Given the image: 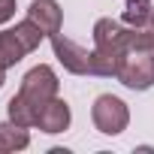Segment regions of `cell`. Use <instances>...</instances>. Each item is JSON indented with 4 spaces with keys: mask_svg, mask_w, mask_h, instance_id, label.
Returning a JSON list of instances; mask_svg holds the SVG:
<instances>
[{
    "mask_svg": "<svg viewBox=\"0 0 154 154\" xmlns=\"http://www.w3.org/2000/svg\"><path fill=\"white\" fill-rule=\"evenodd\" d=\"M57 85H60V82H57V75H54L51 66H45V63L33 66L24 79H21L18 94L9 100V121H15V124H21V127H33L39 109H42L48 100L57 97Z\"/></svg>",
    "mask_w": 154,
    "mask_h": 154,
    "instance_id": "cell-1",
    "label": "cell"
},
{
    "mask_svg": "<svg viewBox=\"0 0 154 154\" xmlns=\"http://www.w3.org/2000/svg\"><path fill=\"white\" fill-rule=\"evenodd\" d=\"M42 36L45 33H42V27L33 18H24V21H18L9 30H0V63H3L6 69L15 66L21 57H27L30 51L39 48Z\"/></svg>",
    "mask_w": 154,
    "mask_h": 154,
    "instance_id": "cell-2",
    "label": "cell"
},
{
    "mask_svg": "<svg viewBox=\"0 0 154 154\" xmlns=\"http://www.w3.org/2000/svg\"><path fill=\"white\" fill-rule=\"evenodd\" d=\"M115 79L130 91H148L154 85V51H130L121 60Z\"/></svg>",
    "mask_w": 154,
    "mask_h": 154,
    "instance_id": "cell-3",
    "label": "cell"
},
{
    "mask_svg": "<svg viewBox=\"0 0 154 154\" xmlns=\"http://www.w3.org/2000/svg\"><path fill=\"white\" fill-rule=\"evenodd\" d=\"M91 118H94V127L106 136H118L127 130L130 124V112H127V103L112 97V94H103L94 100V109H91Z\"/></svg>",
    "mask_w": 154,
    "mask_h": 154,
    "instance_id": "cell-4",
    "label": "cell"
},
{
    "mask_svg": "<svg viewBox=\"0 0 154 154\" xmlns=\"http://www.w3.org/2000/svg\"><path fill=\"white\" fill-rule=\"evenodd\" d=\"M51 39V48H54V57L63 63V69L75 72V75H94V51H88L85 45L72 42L60 33L48 36Z\"/></svg>",
    "mask_w": 154,
    "mask_h": 154,
    "instance_id": "cell-5",
    "label": "cell"
},
{
    "mask_svg": "<svg viewBox=\"0 0 154 154\" xmlns=\"http://www.w3.org/2000/svg\"><path fill=\"white\" fill-rule=\"evenodd\" d=\"M33 127H39L42 133H63V130L69 127V106H66L60 97L48 100V103L39 109Z\"/></svg>",
    "mask_w": 154,
    "mask_h": 154,
    "instance_id": "cell-6",
    "label": "cell"
},
{
    "mask_svg": "<svg viewBox=\"0 0 154 154\" xmlns=\"http://www.w3.org/2000/svg\"><path fill=\"white\" fill-rule=\"evenodd\" d=\"M27 18H33L45 36H54L60 33V21H63V12L57 6V0H33L30 9H27Z\"/></svg>",
    "mask_w": 154,
    "mask_h": 154,
    "instance_id": "cell-7",
    "label": "cell"
},
{
    "mask_svg": "<svg viewBox=\"0 0 154 154\" xmlns=\"http://www.w3.org/2000/svg\"><path fill=\"white\" fill-rule=\"evenodd\" d=\"M30 145V133L27 127L9 121V124H0V154H9V151H21Z\"/></svg>",
    "mask_w": 154,
    "mask_h": 154,
    "instance_id": "cell-8",
    "label": "cell"
},
{
    "mask_svg": "<svg viewBox=\"0 0 154 154\" xmlns=\"http://www.w3.org/2000/svg\"><path fill=\"white\" fill-rule=\"evenodd\" d=\"M127 9H124V24H133V27H142L151 21V12H154V3L151 0H124Z\"/></svg>",
    "mask_w": 154,
    "mask_h": 154,
    "instance_id": "cell-9",
    "label": "cell"
},
{
    "mask_svg": "<svg viewBox=\"0 0 154 154\" xmlns=\"http://www.w3.org/2000/svg\"><path fill=\"white\" fill-rule=\"evenodd\" d=\"M15 15V0H0V24Z\"/></svg>",
    "mask_w": 154,
    "mask_h": 154,
    "instance_id": "cell-10",
    "label": "cell"
},
{
    "mask_svg": "<svg viewBox=\"0 0 154 154\" xmlns=\"http://www.w3.org/2000/svg\"><path fill=\"white\" fill-rule=\"evenodd\" d=\"M3 82H6V66L0 63V88H3Z\"/></svg>",
    "mask_w": 154,
    "mask_h": 154,
    "instance_id": "cell-11",
    "label": "cell"
},
{
    "mask_svg": "<svg viewBox=\"0 0 154 154\" xmlns=\"http://www.w3.org/2000/svg\"><path fill=\"white\" fill-rule=\"evenodd\" d=\"M151 21H154V12H151Z\"/></svg>",
    "mask_w": 154,
    "mask_h": 154,
    "instance_id": "cell-12",
    "label": "cell"
}]
</instances>
